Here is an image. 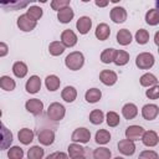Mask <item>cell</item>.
Wrapping results in <instances>:
<instances>
[{"label": "cell", "instance_id": "6da1fadb", "mask_svg": "<svg viewBox=\"0 0 159 159\" xmlns=\"http://www.w3.org/2000/svg\"><path fill=\"white\" fill-rule=\"evenodd\" d=\"M65 62H66V66H67L70 70L76 71V70H80V68L83 66L84 57H83V55H82L81 52L76 51V52H71V53L66 57Z\"/></svg>", "mask_w": 159, "mask_h": 159}, {"label": "cell", "instance_id": "7a4b0ae2", "mask_svg": "<svg viewBox=\"0 0 159 159\" xmlns=\"http://www.w3.org/2000/svg\"><path fill=\"white\" fill-rule=\"evenodd\" d=\"M36 0H0V7L6 10H20Z\"/></svg>", "mask_w": 159, "mask_h": 159}, {"label": "cell", "instance_id": "3957f363", "mask_svg": "<svg viewBox=\"0 0 159 159\" xmlns=\"http://www.w3.org/2000/svg\"><path fill=\"white\" fill-rule=\"evenodd\" d=\"M47 116L52 120H60L65 117V107L57 102L51 103L47 109Z\"/></svg>", "mask_w": 159, "mask_h": 159}, {"label": "cell", "instance_id": "277c9868", "mask_svg": "<svg viewBox=\"0 0 159 159\" xmlns=\"http://www.w3.org/2000/svg\"><path fill=\"white\" fill-rule=\"evenodd\" d=\"M135 65L142 70H148L154 65V56L149 52H143L137 56Z\"/></svg>", "mask_w": 159, "mask_h": 159}, {"label": "cell", "instance_id": "5b68a950", "mask_svg": "<svg viewBox=\"0 0 159 159\" xmlns=\"http://www.w3.org/2000/svg\"><path fill=\"white\" fill-rule=\"evenodd\" d=\"M12 142V133L0 122V150L7 149Z\"/></svg>", "mask_w": 159, "mask_h": 159}, {"label": "cell", "instance_id": "8992f818", "mask_svg": "<svg viewBox=\"0 0 159 159\" xmlns=\"http://www.w3.org/2000/svg\"><path fill=\"white\" fill-rule=\"evenodd\" d=\"M17 26L22 31H31L36 27V20L31 19L27 14H25L17 19Z\"/></svg>", "mask_w": 159, "mask_h": 159}, {"label": "cell", "instance_id": "52a82bcc", "mask_svg": "<svg viewBox=\"0 0 159 159\" xmlns=\"http://www.w3.org/2000/svg\"><path fill=\"white\" fill-rule=\"evenodd\" d=\"M25 107H26V109H27L30 113H32V114L37 116V114H41V113H42L43 103H42L40 99L34 98V99H29V101L26 102Z\"/></svg>", "mask_w": 159, "mask_h": 159}, {"label": "cell", "instance_id": "ba28073f", "mask_svg": "<svg viewBox=\"0 0 159 159\" xmlns=\"http://www.w3.org/2000/svg\"><path fill=\"white\" fill-rule=\"evenodd\" d=\"M91 138V133L86 128H77L72 133V140L73 142H80V143H87Z\"/></svg>", "mask_w": 159, "mask_h": 159}, {"label": "cell", "instance_id": "9c48e42d", "mask_svg": "<svg viewBox=\"0 0 159 159\" xmlns=\"http://www.w3.org/2000/svg\"><path fill=\"white\" fill-rule=\"evenodd\" d=\"M111 19L116 24H122L127 19V11L120 6H116L111 10Z\"/></svg>", "mask_w": 159, "mask_h": 159}, {"label": "cell", "instance_id": "30bf717a", "mask_svg": "<svg viewBox=\"0 0 159 159\" xmlns=\"http://www.w3.org/2000/svg\"><path fill=\"white\" fill-rule=\"evenodd\" d=\"M118 149L122 154L124 155H132L135 150V145L133 143V140H129V139H123L118 143Z\"/></svg>", "mask_w": 159, "mask_h": 159}, {"label": "cell", "instance_id": "8fae6325", "mask_svg": "<svg viewBox=\"0 0 159 159\" xmlns=\"http://www.w3.org/2000/svg\"><path fill=\"white\" fill-rule=\"evenodd\" d=\"M99 80L106 86H112V84H114L117 82V75H116V72H113L111 70H104V71L101 72Z\"/></svg>", "mask_w": 159, "mask_h": 159}, {"label": "cell", "instance_id": "7c38bea8", "mask_svg": "<svg viewBox=\"0 0 159 159\" xmlns=\"http://www.w3.org/2000/svg\"><path fill=\"white\" fill-rule=\"evenodd\" d=\"M144 129L139 125H130L125 129V137L129 140H138L139 138H142Z\"/></svg>", "mask_w": 159, "mask_h": 159}, {"label": "cell", "instance_id": "4fadbf2b", "mask_svg": "<svg viewBox=\"0 0 159 159\" xmlns=\"http://www.w3.org/2000/svg\"><path fill=\"white\" fill-rule=\"evenodd\" d=\"M61 40H62V43L63 46H67V47H72L76 45L77 42V36L75 35V32L72 30H65L61 35Z\"/></svg>", "mask_w": 159, "mask_h": 159}, {"label": "cell", "instance_id": "5bb4252c", "mask_svg": "<svg viewBox=\"0 0 159 159\" xmlns=\"http://www.w3.org/2000/svg\"><path fill=\"white\" fill-rule=\"evenodd\" d=\"M158 106L155 104H145L142 109V116L144 117V119H148V120H152L154 119L157 116H158Z\"/></svg>", "mask_w": 159, "mask_h": 159}, {"label": "cell", "instance_id": "9a60e30c", "mask_svg": "<svg viewBox=\"0 0 159 159\" xmlns=\"http://www.w3.org/2000/svg\"><path fill=\"white\" fill-rule=\"evenodd\" d=\"M142 140L143 144L147 147H154L158 144V135L153 130H148V132H143L142 134Z\"/></svg>", "mask_w": 159, "mask_h": 159}, {"label": "cell", "instance_id": "2e32d148", "mask_svg": "<svg viewBox=\"0 0 159 159\" xmlns=\"http://www.w3.org/2000/svg\"><path fill=\"white\" fill-rule=\"evenodd\" d=\"M53 139H55V133L50 129H42L40 133H39V142L43 145H50L53 143Z\"/></svg>", "mask_w": 159, "mask_h": 159}, {"label": "cell", "instance_id": "e0dca14e", "mask_svg": "<svg viewBox=\"0 0 159 159\" xmlns=\"http://www.w3.org/2000/svg\"><path fill=\"white\" fill-rule=\"evenodd\" d=\"M76 26H77V30L80 31V34L84 35V34H87L89 31V29L92 26V21H91V19L88 16H82V17L78 19Z\"/></svg>", "mask_w": 159, "mask_h": 159}, {"label": "cell", "instance_id": "ac0fdd59", "mask_svg": "<svg viewBox=\"0 0 159 159\" xmlns=\"http://www.w3.org/2000/svg\"><path fill=\"white\" fill-rule=\"evenodd\" d=\"M41 88V80L37 76H31L26 82V91L29 93H36Z\"/></svg>", "mask_w": 159, "mask_h": 159}, {"label": "cell", "instance_id": "d6986e66", "mask_svg": "<svg viewBox=\"0 0 159 159\" xmlns=\"http://www.w3.org/2000/svg\"><path fill=\"white\" fill-rule=\"evenodd\" d=\"M129 61V55L123 50H116L113 56V62L117 66H123Z\"/></svg>", "mask_w": 159, "mask_h": 159}, {"label": "cell", "instance_id": "ffe728a7", "mask_svg": "<svg viewBox=\"0 0 159 159\" xmlns=\"http://www.w3.org/2000/svg\"><path fill=\"white\" fill-rule=\"evenodd\" d=\"M73 15H75V14H73L72 9L68 7V6H66V7L61 9V10H58L57 17H58V20H60L62 24H67V22H70V21L72 20Z\"/></svg>", "mask_w": 159, "mask_h": 159}, {"label": "cell", "instance_id": "44dd1931", "mask_svg": "<svg viewBox=\"0 0 159 159\" xmlns=\"http://www.w3.org/2000/svg\"><path fill=\"white\" fill-rule=\"evenodd\" d=\"M117 41H118V43H120V45H123V46L129 45L130 41H132V35H130L129 30H127V29L119 30V31L117 32Z\"/></svg>", "mask_w": 159, "mask_h": 159}, {"label": "cell", "instance_id": "7402d4cb", "mask_svg": "<svg viewBox=\"0 0 159 159\" xmlns=\"http://www.w3.org/2000/svg\"><path fill=\"white\" fill-rule=\"evenodd\" d=\"M109 34H111V29H109V26L107 24H99L97 26V29H96V37L98 40H102V41L107 40Z\"/></svg>", "mask_w": 159, "mask_h": 159}, {"label": "cell", "instance_id": "603a6c76", "mask_svg": "<svg viewBox=\"0 0 159 159\" xmlns=\"http://www.w3.org/2000/svg\"><path fill=\"white\" fill-rule=\"evenodd\" d=\"M122 113H123V117L125 119H133L137 114H138V109L135 107V104L133 103H127L123 108H122Z\"/></svg>", "mask_w": 159, "mask_h": 159}, {"label": "cell", "instance_id": "cb8c5ba5", "mask_svg": "<svg viewBox=\"0 0 159 159\" xmlns=\"http://www.w3.org/2000/svg\"><path fill=\"white\" fill-rule=\"evenodd\" d=\"M19 137V140L22 143V144H30L34 139V132L31 129H27V128H24L19 132L17 134Z\"/></svg>", "mask_w": 159, "mask_h": 159}, {"label": "cell", "instance_id": "d4e9b609", "mask_svg": "<svg viewBox=\"0 0 159 159\" xmlns=\"http://www.w3.org/2000/svg\"><path fill=\"white\" fill-rule=\"evenodd\" d=\"M68 154L73 159L83 158L84 157V148H82L78 144H70V147H68Z\"/></svg>", "mask_w": 159, "mask_h": 159}, {"label": "cell", "instance_id": "484cf974", "mask_svg": "<svg viewBox=\"0 0 159 159\" xmlns=\"http://www.w3.org/2000/svg\"><path fill=\"white\" fill-rule=\"evenodd\" d=\"M12 71H14V75H15L16 77L22 78V77H25L26 73H27V66H26L24 62L19 61V62H15V63H14Z\"/></svg>", "mask_w": 159, "mask_h": 159}, {"label": "cell", "instance_id": "4316f807", "mask_svg": "<svg viewBox=\"0 0 159 159\" xmlns=\"http://www.w3.org/2000/svg\"><path fill=\"white\" fill-rule=\"evenodd\" d=\"M101 96H102V93H101V91L98 88H91V89H88L86 92V96L84 97H86V101L87 102L96 103V102H98L101 99Z\"/></svg>", "mask_w": 159, "mask_h": 159}, {"label": "cell", "instance_id": "83f0119b", "mask_svg": "<svg viewBox=\"0 0 159 159\" xmlns=\"http://www.w3.org/2000/svg\"><path fill=\"white\" fill-rule=\"evenodd\" d=\"M45 83H46V87H47L48 91H56V89L60 87L61 81H60V78H58L57 76L51 75V76H47V77H46Z\"/></svg>", "mask_w": 159, "mask_h": 159}, {"label": "cell", "instance_id": "f1b7e54d", "mask_svg": "<svg viewBox=\"0 0 159 159\" xmlns=\"http://www.w3.org/2000/svg\"><path fill=\"white\" fill-rule=\"evenodd\" d=\"M76 97H77V92L72 86H67L62 91V98L66 102H73L76 99Z\"/></svg>", "mask_w": 159, "mask_h": 159}, {"label": "cell", "instance_id": "f546056e", "mask_svg": "<svg viewBox=\"0 0 159 159\" xmlns=\"http://www.w3.org/2000/svg\"><path fill=\"white\" fill-rule=\"evenodd\" d=\"M15 81L9 76H2L0 78V87L5 91H12L15 88Z\"/></svg>", "mask_w": 159, "mask_h": 159}, {"label": "cell", "instance_id": "4dcf8cb0", "mask_svg": "<svg viewBox=\"0 0 159 159\" xmlns=\"http://www.w3.org/2000/svg\"><path fill=\"white\" fill-rule=\"evenodd\" d=\"M48 51H50V53L52 56H58L65 51V46H63V43H61L58 41H53V42L50 43Z\"/></svg>", "mask_w": 159, "mask_h": 159}, {"label": "cell", "instance_id": "1f68e13d", "mask_svg": "<svg viewBox=\"0 0 159 159\" xmlns=\"http://www.w3.org/2000/svg\"><path fill=\"white\" fill-rule=\"evenodd\" d=\"M157 83H158V80L152 73H145L140 77V84L144 87H150V86H154Z\"/></svg>", "mask_w": 159, "mask_h": 159}, {"label": "cell", "instance_id": "d6a6232c", "mask_svg": "<svg viewBox=\"0 0 159 159\" xmlns=\"http://www.w3.org/2000/svg\"><path fill=\"white\" fill-rule=\"evenodd\" d=\"M109 139H111V134L106 129H101L96 133V142L98 144H106L109 142Z\"/></svg>", "mask_w": 159, "mask_h": 159}, {"label": "cell", "instance_id": "836d02e7", "mask_svg": "<svg viewBox=\"0 0 159 159\" xmlns=\"http://www.w3.org/2000/svg\"><path fill=\"white\" fill-rule=\"evenodd\" d=\"M145 21L149 25H157L159 22V15H158V10L157 9H152L147 12L145 15Z\"/></svg>", "mask_w": 159, "mask_h": 159}, {"label": "cell", "instance_id": "e575fe53", "mask_svg": "<svg viewBox=\"0 0 159 159\" xmlns=\"http://www.w3.org/2000/svg\"><path fill=\"white\" fill-rule=\"evenodd\" d=\"M103 112L99 111V109H94L89 114V120L93 123V124H101L103 122Z\"/></svg>", "mask_w": 159, "mask_h": 159}, {"label": "cell", "instance_id": "d590c367", "mask_svg": "<svg viewBox=\"0 0 159 159\" xmlns=\"http://www.w3.org/2000/svg\"><path fill=\"white\" fill-rule=\"evenodd\" d=\"M27 157H29V159H40V158L43 157V149L37 147V145H35L31 149H29Z\"/></svg>", "mask_w": 159, "mask_h": 159}, {"label": "cell", "instance_id": "8d00e7d4", "mask_svg": "<svg viewBox=\"0 0 159 159\" xmlns=\"http://www.w3.org/2000/svg\"><path fill=\"white\" fill-rule=\"evenodd\" d=\"M135 40H137V42H138V43H140V45L147 43V42H148V40H149V34H148V31H147V30H144V29L138 30V31H137V34H135Z\"/></svg>", "mask_w": 159, "mask_h": 159}, {"label": "cell", "instance_id": "74e56055", "mask_svg": "<svg viewBox=\"0 0 159 159\" xmlns=\"http://www.w3.org/2000/svg\"><path fill=\"white\" fill-rule=\"evenodd\" d=\"M93 157L96 159H108L111 158V150L108 148H98L93 152Z\"/></svg>", "mask_w": 159, "mask_h": 159}, {"label": "cell", "instance_id": "f35d334b", "mask_svg": "<svg viewBox=\"0 0 159 159\" xmlns=\"http://www.w3.org/2000/svg\"><path fill=\"white\" fill-rule=\"evenodd\" d=\"M114 48H106L102 55H101V61L103 63H109L113 61V56H114Z\"/></svg>", "mask_w": 159, "mask_h": 159}, {"label": "cell", "instance_id": "ab89813d", "mask_svg": "<svg viewBox=\"0 0 159 159\" xmlns=\"http://www.w3.org/2000/svg\"><path fill=\"white\" fill-rule=\"evenodd\" d=\"M7 157L10 159H21L24 157V152L20 147H12L9 149V153H7Z\"/></svg>", "mask_w": 159, "mask_h": 159}, {"label": "cell", "instance_id": "60d3db41", "mask_svg": "<svg viewBox=\"0 0 159 159\" xmlns=\"http://www.w3.org/2000/svg\"><path fill=\"white\" fill-rule=\"evenodd\" d=\"M107 124L109 127H116L119 124V116L116 112H108L107 113Z\"/></svg>", "mask_w": 159, "mask_h": 159}, {"label": "cell", "instance_id": "b9f144b4", "mask_svg": "<svg viewBox=\"0 0 159 159\" xmlns=\"http://www.w3.org/2000/svg\"><path fill=\"white\" fill-rule=\"evenodd\" d=\"M27 15L34 19V20H39L41 16H42V9L39 7V6H31L29 10H27Z\"/></svg>", "mask_w": 159, "mask_h": 159}, {"label": "cell", "instance_id": "7bdbcfd3", "mask_svg": "<svg viewBox=\"0 0 159 159\" xmlns=\"http://www.w3.org/2000/svg\"><path fill=\"white\" fill-rule=\"evenodd\" d=\"M71 0H52L51 1V7L53 10H61L66 6H68Z\"/></svg>", "mask_w": 159, "mask_h": 159}, {"label": "cell", "instance_id": "ee69618b", "mask_svg": "<svg viewBox=\"0 0 159 159\" xmlns=\"http://www.w3.org/2000/svg\"><path fill=\"white\" fill-rule=\"evenodd\" d=\"M145 94H147V97H149L150 99H157V98L159 97V87H158L157 84H154V87L150 88V89H148Z\"/></svg>", "mask_w": 159, "mask_h": 159}, {"label": "cell", "instance_id": "f6af8a7d", "mask_svg": "<svg viewBox=\"0 0 159 159\" xmlns=\"http://www.w3.org/2000/svg\"><path fill=\"white\" fill-rule=\"evenodd\" d=\"M139 158H142V159H144V158L157 159V158H158V154H157V153H154V152H149V150H145V152H143V153L139 155Z\"/></svg>", "mask_w": 159, "mask_h": 159}, {"label": "cell", "instance_id": "bcb514c9", "mask_svg": "<svg viewBox=\"0 0 159 159\" xmlns=\"http://www.w3.org/2000/svg\"><path fill=\"white\" fill-rule=\"evenodd\" d=\"M7 52H9V47H7V45L4 43V42H0V57L7 55Z\"/></svg>", "mask_w": 159, "mask_h": 159}, {"label": "cell", "instance_id": "7dc6e473", "mask_svg": "<svg viewBox=\"0 0 159 159\" xmlns=\"http://www.w3.org/2000/svg\"><path fill=\"white\" fill-rule=\"evenodd\" d=\"M108 2H109V0H96V5L99 6V7H104V6H107Z\"/></svg>", "mask_w": 159, "mask_h": 159}, {"label": "cell", "instance_id": "c3c4849f", "mask_svg": "<svg viewBox=\"0 0 159 159\" xmlns=\"http://www.w3.org/2000/svg\"><path fill=\"white\" fill-rule=\"evenodd\" d=\"M50 158H67V155L63 154V153H55V154L48 155V159H50Z\"/></svg>", "mask_w": 159, "mask_h": 159}, {"label": "cell", "instance_id": "681fc988", "mask_svg": "<svg viewBox=\"0 0 159 159\" xmlns=\"http://www.w3.org/2000/svg\"><path fill=\"white\" fill-rule=\"evenodd\" d=\"M158 37H159V34L157 32V34H155V43H157V45H158Z\"/></svg>", "mask_w": 159, "mask_h": 159}, {"label": "cell", "instance_id": "f907efd6", "mask_svg": "<svg viewBox=\"0 0 159 159\" xmlns=\"http://www.w3.org/2000/svg\"><path fill=\"white\" fill-rule=\"evenodd\" d=\"M112 2H118V1H120V0H111Z\"/></svg>", "mask_w": 159, "mask_h": 159}, {"label": "cell", "instance_id": "816d5d0a", "mask_svg": "<svg viewBox=\"0 0 159 159\" xmlns=\"http://www.w3.org/2000/svg\"><path fill=\"white\" fill-rule=\"evenodd\" d=\"M39 1H41V2H46L47 0H39Z\"/></svg>", "mask_w": 159, "mask_h": 159}, {"label": "cell", "instance_id": "f5cc1de1", "mask_svg": "<svg viewBox=\"0 0 159 159\" xmlns=\"http://www.w3.org/2000/svg\"><path fill=\"white\" fill-rule=\"evenodd\" d=\"M82 1H83V2H87V1H89V0H82Z\"/></svg>", "mask_w": 159, "mask_h": 159}, {"label": "cell", "instance_id": "db71d44e", "mask_svg": "<svg viewBox=\"0 0 159 159\" xmlns=\"http://www.w3.org/2000/svg\"><path fill=\"white\" fill-rule=\"evenodd\" d=\"M0 117H1V109H0Z\"/></svg>", "mask_w": 159, "mask_h": 159}]
</instances>
